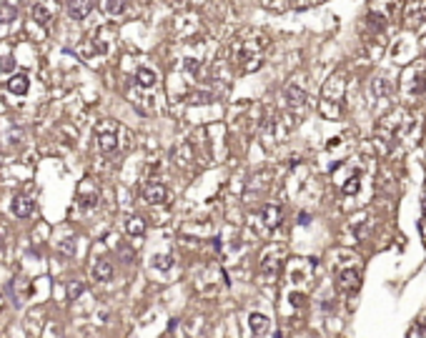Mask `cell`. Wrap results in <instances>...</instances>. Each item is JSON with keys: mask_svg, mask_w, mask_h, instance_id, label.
Here are the masks:
<instances>
[{"mask_svg": "<svg viewBox=\"0 0 426 338\" xmlns=\"http://www.w3.org/2000/svg\"><path fill=\"white\" fill-rule=\"evenodd\" d=\"M233 61L238 65V73H253L261 68V50L251 45V40H244V38H236L233 43Z\"/></svg>", "mask_w": 426, "mask_h": 338, "instance_id": "obj_1", "label": "cell"}, {"mask_svg": "<svg viewBox=\"0 0 426 338\" xmlns=\"http://www.w3.org/2000/svg\"><path fill=\"white\" fill-rule=\"evenodd\" d=\"M95 140L103 153H113L118 148V123L116 121H103L95 125Z\"/></svg>", "mask_w": 426, "mask_h": 338, "instance_id": "obj_2", "label": "cell"}, {"mask_svg": "<svg viewBox=\"0 0 426 338\" xmlns=\"http://www.w3.org/2000/svg\"><path fill=\"white\" fill-rule=\"evenodd\" d=\"M143 195H146V201L151 203V206H166L168 203V188L163 183H155V181H151V183H146V188H143Z\"/></svg>", "mask_w": 426, "mask_h": 338, "instance_id": "obj_3", "label": "cell"}, {"mask_svg": "<svg viewBox=\"0 0 426 338\" xmlns=\"http://www.w3.org/2000/svg\"><path fill=\"white\" fill-rule=\"evenodd\" d=\"M5 88L13 93V95H25L28 88H31V78H28L25 73H18V75H13V78L5 83Z\"/></svg>", "mask_w": 426, "mask_h": 338, "instance_id": "obj_4", "label": "cell"}, {"mask_svg": "<svg viewBox=\"0 0 426 338\" xmlns=\"http://www.w3.org/2000/svg\"><path fill=\"white\" fill-rule=\"evenodd\" d=\"M91 8H93L91 0H68V15L73 20H83L91 13Z\"/></svg>", "mask_w": 426, "mask_h": 338, "instance_id": "obj_5", "label": "cell"}, {"mask_svg": "<svg viewBox=\"0 0 426 338\" xmlns=\"http://www.w3.org/2000/svg\"><path fill=\"white\" fill-rule=\"evenodd\" d=\"M338 286H341L343 291H356V288L361 286V276H359V271H354V268L341 271V276H338Z\"/></svg>", "mask_w": 426, "mask_h": 338, "instance_id": "obj_6", "label": "cell"}, {"mask_svg": "<svg viewBox=\"0 0 426 338\" xmlns=\"http://www.w3.org/2000/svg\"><path fill=\"white\" fill-rule=\"evenodd\" d=\"M158 83V75H155V70H151V68H138L136 70V86L138 88H153Z\"/></svg>", "mask_w": 426, "mask_h": 338, "instance_id": "obj_7", "label": "cell"}, {"mask_svg": "<svg viewBox=\"0 0 426 338\" xmlns=\"http://www.w3.org/2000/svg\"><path fill=\"white\" fill-rule=\"evenodd\" d=\"M33 211H35V203H33L31 198H25V195H18V198L13 201V213L18 215V218H31Z\"/></svg>", "mask_w": 426, "mask_h": 338, "instance_id": "obj_8", "label": "cell"}, {"mask_svg": "<svg viewBox=\"0 0 426 338\" xmlns=\"http://www.w3.org/2000/svg\"><path fill=\"white\" fill-rule=\"evenodd\" d=\"M93 278H95V280H111V278H113V263L105 261V258L95 261V266H93Z\"/></svg>", "mask_w": 426, "mask_h": 338, "instance_id": "obj_9", "label": "cell"}, {"mask_svg": "<svg viewBox=\"0 0 426 338\" xmlns=\"http://www.w3.org/2000/svg\"><path fill=\"white\" fill-rule=\"evenodd\" d=\"M125 233H128V236H143V233H146V218L130 215V218L125 220Z\"/></svg>", "mask_w": 426, "mask_h": 338, "instance_id": "obj_10", "label": "cell"}, {"mask_svg": "<svg viewBox=\"0 0 426 338\" xmlns=\"http://www.w3.org/2000/svg\"><path fill=\"white\" fill-rule=\"evenodd\" d=\"M248 328H251L256 336H261L263 331H269V318H266L263 313H251V316H248Z\"/></svg>", "mask_w": 426, "mask_h": 338, "instance_id": "obj_11", "label": "cell"}, {"mask_svg": "<svg viewBox=\"0 0 426 338\" xmlns=\"http://www.w3.org/2000/svg\"><path fill=\"white\" fill-rule=\"evenodd\" d=\"M261 215H263V223H266L269 231L278 228V223H281V208H278V206H266Z\"/></svg>", "mask_w": 426, "mask_h": 338, "instance_id": "obj_12", "label": "cell"}, {"mask_svg": "<svg viewBox=\"0 0 426 338\" xmlns=\"http://www.w3.org/2000/svg\"><path fill=\"white\" fill-rule=\"evenodd\" d=\"M33 18H35V23H38V25L50 28V10H48L45 5H40V3H38V5L33 8Z\"/></svg>", "mask_w": 426, "mask_h": 338, "instance_id": "obj_13", "label": "cell"}, {"mask_svg": "<svg viewBox=\"0 0 426 338\" xmlns=\"http://www.w3.org/2000/svg\"><path fill=\"white\" fill-rule=\"evenodd\" d=\"M286 98H288L291 105H304L306 103V93L301 91L299 86H288V88H286Z\"/></svg>", "mask_w": 426, "mask_h": 338, "instance_id": "obj_14", "label": "cell"}, {"mask_svg": "<svg viewBox=\"0 0 426 338\" xmlns=\"http://www.w3.org/2000/svg\"><path fill=\"white\" fill-rule=\"evenodd\" d=\"M171 266H173V256L171 253H166V256H153V268L155 271H171Z\"/></svg>", "mask_w": 426, "mask_h": 338, "instance_id": "obj_15", "label": "cell"}, {"mask_svg": "<svg viewBox=\"0 0 426 338\" xmlns=\"http://www.w3.org/2000/svg\"><path fill=\"white\" fill-rule=\"evenodd\" d=\"M125 8H128V0H105V10L111 15H121Z\"/></svg>", "mask_w": 426, "mask_h": 338, "instance_id": "obj_16", "label": "cell"}, {"mask_svg": "<svg viewBox=\"0 0 426 338\" xmlns=\"http://www.w3.org/2000/svg\"><path fill=\"white\" fill-rule=\"evenodd\" d=\"M359 178H361V176H359V173H354V176H351V178L343 183V188H341V190H343L346 195H354V193L359 190Z\"/></svg>", "mask_w": 426, "mask_h": 338, "instance_id": "obj_17", "label": "cell"}, {"mask_svg": "<svg viewBox=\"0 0 426 338\" xmlns=\"http://www.w3.org/2000/svg\"><path fill=\"white\" fill-rule=\"evenodd\" d=\"M83 288H86V286H83V280H73V283H70V293H68V296H70V301H75V298H78V293H81Z\"/></svg>", "mask_w": 426, "mask_h": 338, "instance_id": "obj_18", "label": "cell"}, {"mask_svg": "<svg viewBox=\"0 0 426 338\" xmlns=\"http://www.w3.org/2000/svg\"><path fill=\"white\" fill-rule=\"evenodd\" d=\"M13 15H15V10H13V8H10V5H5V8H0V18H3V20H5V23H8V20H10V18H13Z\"/></svg>", "mask_w": 426, "mask_h": 338, "instance_id": "obj_19", "label": "cell"}, {"mask_svg": "<svg viewBox=\"0 0 426 338\" xmlns=\"http://www.w3.org/2000/svg\"><path fill=\"white\" fill-rule=\"evenodd\" d=\"M291 303H294V306H301V303H304V296H301V293H291Z\"/></svg>", "mask_w": 426, "mask_h": 338, "instance_id": "obj_20", "label": "cell"}, {"mask_svg": "<svg viewBox=\"0 0 426 338\" xmlns=\"http://www.w3.org/2000/svg\"><path fill=\"white\" fill-rule=\"evenodd\" d=\"M299 223H301V226H308V223H311V215L301 213V215H299Z\"/></svg>", "mask_w": 426, "mask_h": 338, "instance_id": "obj_21", "label": "cell"}, {"mask_svg": "<svg viewBox=\"0 0 426 338\" xmlns=\"http://www.w3.org/2000/svg\"><path fill=\"white\" fill-rule=\"evenodd\" d=\"M0 65H3V68H5V70H10V68H13V61H10V58H8V61H5V63H0Z\"/></svg>", "mask_w": 426, "mask_h": 338, "instance_id": "obj_22", "label": "cell"}, {"mask_svg": "<svg viewBox=\"0 0 426 338\" xmlns=\"http://www.w3.org/2000/svg\"><path fill=\"white\" fill-rule=\"evenodd\" d=\"M421 208H424V218H426V198H424V203H421Z\"/></svg>", "mask_w": 426, "mask_h": 338, "instance_id": "obj_23", "label": "cell"}, {"mask_svg": "<svg viewBox=\"0 0 426 338\" xmlns=\"http://www.w3.org/2000/svg\"><path fill=\"white\" fill-rule=\"evenodd\" d=\"M3 248H5V243H0V250H3Z\"/></svg>", "mask_w": 426, "mask_h": 338, "instance_id": "obj_24", "label": "cell"}]
</instances>
